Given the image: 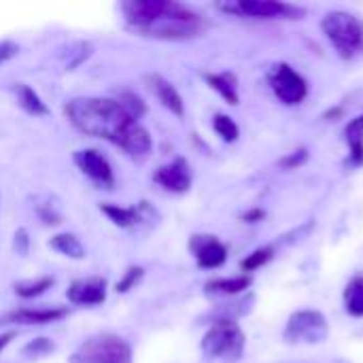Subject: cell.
Returning a JSON list of instances; mask_svg holds the SVG:
<instances>
[{
	"label": "cell",
	"instance_id": "1",
	"mask_svg": "<svg viewBox=\"0 0 363 363\" xmlns=\"http://www.w3.org/2000/svg\"><path fill=\"white\" fill-rule=\"evenodd\" d=\"M64 115L85 136L108 140L134 160H145L153 149L149 130L115 98H72L64 106Z\"/></svg>",
	"mask_w": 363,
	"mask_h": 363
},
{
	"label": "cell",
	"instance_id": "2",
	"mask_svg": "<svg viewBox=\"0 0 363 363\" xmlns=\"http://www.w3.org/2000/svg\"><path fill=\"white\" fill-rule=\"evenodd\" d=\"M121 15L132 32L155 40H191L206 28L200 13L174 0H125Z\"/></svg>",
	"mask_w": 363,
	"mask_h": 363
},
{
	"label": "cell",
	"instance_id": "3",
	"mask_svg": "<svg viewBox=\"0 0 363 363\" xmlns=\"http://www.w3.org/2000/svg\"><path fill=\"white\" fill-rule=\"evenodd\" d=\"M321 30L340 57L353 60L363 53V21L347 11H332L321 19Z\"/></svg>",
	"mask_w": 363,
	"mask_h": 363
},
{
	"label": "cell",
	"instance_id": "4",
	"mask_svg": "<svg viewBox=\"0 0 363 363\" xmlns=\"http://www.w3.org/2000/svg\"><path fill=\"white\" fill-rule=\"evenodd\" d=\"M245 347H247L245 332L232 319L215 321L211 330L204 334L202 345H200L204 357L225 363L238 362L245 353Z\"/></svg>",
	"mask_w": 363,
	"mask_h": 363
},
{
	"label": "cell",
	"instance_id": "5",
	"mask_svg": "<svg viewBox=\"0 0 363 363\" xmlns=\"http://www.w3.org/2000/svg\"><path fill=\"white\" fill-rule=\"evenodd\" d=\"M132 347L115 334H98L87 338L70 357L68 363H132Z\"/></svg>",
	"mask_w": 363,
	"mask_h": 363
},
{
	"label": "cell",
	"instance_id": "6",
	"mask_svg": "<svg viewBox=\"0 0 363 363\" xmlns=\"http://www.w3.org/2000/svg\"><path fill=\"white\" fill-rule=\"evenodd\" d=\"M219 11L238 15V17H255V19H298L304 15V9L287 4V2H274V0H228L217 4Z\"/></svg>",
	"mask_w": 363,
	"mask_h": 363
},
{
	"label": "cell",
	"instance_id": "7",
	"mask_svg": "<svg viewBox=\"0 0 363 363\" xmlns=\"http://www.w3.org/2000/svg\"><path fill=\"white\" fill-rule=\"evenodd\" d=\"M328 334V319L319 311H298L289 317L283 338L287 345H319Z\"/></svg>",
	"mask_w": 363,
	"mask_h": 363
},
{
	"label": "cell",
	"instance_id": "8",
	"mask_svg": "<svg viewBox=\"0 0 363 363\" xmlns=\"http://www.w3.org/2000/svg\"><path fill=\"white\" fill-rule=\"evenodd\" d=\"M268 85L274 91V96L287 106L300 104L308 94V85H306L304 77L300 72H296L289 64H283V62L274 64L268 70Z\"/></svg>",
	"mask_w": 363,
	"mask_h": 363
},
{
	"label": "cell",
	"instance_id": "9",
	"mask_svg": "<svg viewBox=\"0 0 363 363\" xmlns=\"http://www.w3.org/2000/svg\"><path fill=\"white\" fill-rule=\"evenodd\" d=\"M100 211L123 230L151 228L160 221V213L149 202H138L136 206H119V204H100Z\"/></svg>",
	"mask_w": 363,
	"mask_h": 363
},
{
	"label": "cell",
	"instance_id": "10",
	"mask_svg": "<svg viewBox=\"0 0 363 363\" xmlns=\"http://www.w3.org/2000/svg\"><path fill=\"white\" fill-rule=\"evenodd\" d=\"M72 162L98 187L113 189V185H115L113 166H111V162L98 149H79V151L72 153Z\"/></svg>",
	"mask_w": 363,
	"mask_h": 363
},
{
	"label": "cell",
	"instance_id": "11",
	"mask_svg": "<svg viewBox=\"0 0 363 363\" xmlns=\"http://www.w3.org/2000/svg\"><path fill=\"white\" fill-rule=\"evenodd\" d=\"M189 249H191L198 266L206 268V270L221 268L225 264V259H228L225 245L217 236H211V234H196V236H191Z\"/></svg>",
	"mask_w": 363,
	"mask_h": 363
},
{
	"label": "cell",
	"instance_id": "12",
	"mask_svg": "<svg viewBox=\"0 0 363 363\" xmlns=\"http://www.w3.org/2000/svg\"><path fill=\"white\" fill-rule=\"evenodd\" d=\"M153 181L170 194H187L191 187V168L185 157H177L170 164L160 166L153 172Z\"/></svg>",
	"mask_w": 363,
	"mask_h": 363
},
{
	"label": "cell",
	"instance_id": "13",
	"mask_svg": "<svg viewBox=\"0 0 363 363\" xmlns=\"http://www.w3.org/2000/svg\"><path fill=\"white\" fill-rule=\"evenodd\" d=\"M68 308H17L0 313V325H47L62 321Z\"/></svg>",
	"mask_w": 363,
	"mask_h": 363
},
{
	"label": "cell",
	"instance_id": "14",
	"mask_svg": "<svg viewBox=\"0 0 363 363\" xmlns=\"http://www.w3.org/2000/svg\"><path fill=\"white\" fill-rule=\"evenodd\" d=\"M68 302L77 306H98L106 300V279L102 277H87L70 283Z\"/></svg>",
	"mask_w": 363,
	"mask_h": 363
},
{
	"label": "cell",
	"instance_id": "15",
	"mask_svg": "<svg viewBox=\"0 0 363 363\" xmlns=\"http://www.w3.org/2000/svg\"><path fill=\"white\" fill-rule=\"evenodd\" d=\"M147 83H149L151 91L155 94V98L162 102V106H166L177 117L185 115V102H183L181 94L177 91V87L168 79H164L162 74H149Z\"/></svg>",
	"mask_w": 363,
	"mask_h": 363
},
{
	"label": "cell",
	"instance_id": "16",
	"mask_svg": "<svg viewBox=\"0 0 363 363\" xmlns=\"http://www.w3.org/2000/svg\"><path fill=\"white\" fill-rule=\"evenodd\" d=\"M211 89H215L228 104H238V81L236 74L232 72H217V74H206L204 77Z\"/></svg>",
	"mask_w": 363,
	"mask_h": 363
},
{
	"label": "cell",
	"instance_id": "17",
	"mask_svg": "<svg viewBox=\"0 0 363 363\" xmlns=\"http://www.w3.org/2000/svg\"><path fill=\"white\" fill-rule=\"evenodd\" d=\"M15 96H17V104H19L26 113H30V115H34V117H45V115H49L47 104L43 102V98H40L30 85L17 83Z\"/></svg>",
	"mask_w": 363,
	"mask_h": 363
},
{
	"label": "cell",
	"instance_id": "18",
	"mask_svg": "<svg viewBox=\"0 0 363 363\" xmlns=\"http://www.w3.org/2000/svg\"><path fill=\"white\" fill-rule=\"evenodd\" d=\"M253 279L249 274L242 277H232V279H215L206 283V291L213 296H236L245 289H249Z\"/></svg>",
	"mask_w": 363,
	"mask_h": 363
},
{
	"label": "cell",
	"instance_id": "19",
	"mask_svg": "<svg viewBox=\"0 0 363 363\" xmlns=\"http://www.w3.org/2000/svg\"><path fill=\"white\" fill-rule=\"evenodd\" d=\"M345 140L351 149V164L363 166V115L349 121L345 128Z\"/></svg>",
	"mask_w": 363,
	"mask_h": 363
},
{
	"label": "cell",
	"instance_id": "20",
	"mask_svg": "<svg viewBox=\"0 0 363 363\" xmlns=\"http://www.w3.org/2000/svg\"><path fill=\"white\" fill-rule=\"evenodd\" d=\"M32 208L38 215V219L47 225H57L62 223V213H60V204L53 196L49 194H40L32 198Z\"/></svg>",
	"mask_w": 363,
	"mask_h": 363
},
{
	"label": "cell",
	"instance_id": "21",
	"mask_svg": "<svg viewBox=\"0 0 363 363\" xmlns=\"http://www.w3.org/2000/svg\"><path fill=\"white\" fill-rule=\"evenodd\" d=\"M49 247L53 251H57L60 255L70 257V259H83L85 257V247L81 245V240L74 234H55L49 240Z\"/></svg>",
	"mask_w": 363,
	"mask_h": 363
},
{
	"label": "cell",
	"instance_id": "22",
	"mask_svg": "<svg viewBox=\"0 0 363 363\" xmlns=\"http://www.w3.org/2000/svg\"><path fill=\"white\" fill-rule=\"evenodd\" d=\"M345 311L351 317H363V277L351 279L345 289Z\"/></svg>",
	"mask_w": 363,
	"mask_h": 363
},
{
	"label": "cell",
	"instance_id": "23",
	"mask_svg": "<svg viewBox=\"0 0 363 363\" xmlns=\"http://www.w3.org/2000/svg\"><path fill=\"white\" fill-rule=\"evenodd\" d=\"M55 283L53 277H40V279H34V281H21V283H15V294L23 300H32V298H38L43 296L47 289H51Z\"/></svg>",
	"mask_w": 363,
	"mask_h": 363
},
{
	"label": "cell",
	"instance_id": "24",
	"mask_svg": "<svg viewBox=\"0 0 363 363\" xmlns=\"http://www.w3.org/2000/svg\"><path fill=\"white\" fill-rule=\"evenodd\" d=\"M213 128H215V132L225 140V143H234V140H238V134H240V130H238V125H236V121L232 119V117H228V115H215L213 117Z\"/></svg>",
	"mask_w": 363,
	"mask_h": 363
},
{
	"label": "cell",
	"instance_id": "25",
	"mask_svg": "<svg viewBox=\"0 0 363 363\" xmlns=\"http://www.w3.org/2000/svg\"><path fill=\"white\" fill-rule=\"evenodd\" d=\"M134 119H140L145 113H147V106H145V102L136 96V94H132V91H121L117 98H115Z\"/></svg>",
	"mask_w": 363,
	"mask_h": 363
},
{
	"label": "cell",
	"instance_id": "26",
	"mask_svg": "<svg viewBox=\"0 0 363 363\" xmlns=\"http://www.w3.org/2000/svg\"><path fill=\"white\" fill-rule=\"evenodd\" d=\"M272 255H274V249L272 247H262V249L253 251L251 255H247L240 266H242L245 272H253V270L262 268L264 264H268L272 259Z\"/></svg>",
	"mask_w": 363,
	"mask_h": 363
},
{
	"label": "cell",
	"instance_id": "27",
	"mask_svg": "<svg viewBox=\"0 0 363 363\" xmlns=\"http://www.w3.org/2000/svg\"><path fill=\"white\" fill-rule=\"evenodd\" d=\"M143 277H145V270H143L140 266H130V268L123 272V277L117 281V285H115L117 294H128L130 289H134V287L143 281Z\"/></svg>",
	"mask_w": 363,
	"mask_h": 363
},
{
	"label": "cell",
	"instance_id": "28",
	"mask_svg": "<svg viewBox=\"0 0 363 363\" xmlns=\"http://www.w3.org/2000/svg\"><path fill=\"white\" fill-rule=\"evenodd\" d=\"M51 351H53V342L47 340V338H36L30 345H26V349H23V353L30 355V357H43V355H47Z\"/></svg>",
	"mask_w": 363,
	"mask_h": 363
},
{
	"label": "cell",
	"instance_id": "29",
	"mask_svg": "<svg viewBox=\"0 0 363 363\" xmlns=\"http://www.w3.org/2000/svg\"><path fill=\"white\" fill-rule=\"evenodd\" d=\"M13 249H15L17 255H28V251H30V236H28V232L23 228H19L15 232V236H13Z\"/></svg>",
	"mask_w": 363,
	"mask_h": 363
},
{
	"label": "cell",
	"instance_id": "30",
	"mask_svg": "<svg viewBox=\"0 0 363 363\" xmlns=\"http://www.w3.org/2000/svg\"><path fill=\"white\" fill-rule=\"evenodd\" d=\"M19 53V47L13 40H0V64L9 62L11 57H15Z\"/></svg>",
	"mask_w": 363,
	"mask_h": 363
},
{
	"label": "cell",
	"instance_id": "31",
	"mask_svg": "<svg viewBox=\"0 0 363 363\" xmlns=\"http://www.w3.org/2000/svg\"><path fill=\"white\" fill-rule=\"evenodd\" d=\"M306 157H308L306 149L294 151V155H289V157H285V160H283V166H289V168H294V166H300V164H304V162H306Z\"/></svg>",
	"mask_w": 363,
	"mask_h": 363
},
{
	"label": "cell",
	"instance_id": "32",
	"mask_svg": "<svg viewBox=\"0 0 363 363\" xmlns=\"http://www.w3.org/2000/svg\"><path fill=\"white\" fill-rule=\"evenodd\" d=\"M15 338V332H6V334H0V351Z\"/></svg>",
	"mask_w": 363,
	"mask_h": 363
},
{
	"label": "cell",
	"instance_id": "33",
	"mask_svg": "<svg viewBox=\"0 0 363 363\" xmlns=\"http://www.w3.org/2000/svg\"><path fill=\"white\" fill-rule=\"evenodd\" d=\"M262 215H264L262 211H251V213H247V215H245V219H247V221H255V219H259Z\"/></svg>",
	"mask_w": 363,
	"mask_h": 363
}]
</instances>
